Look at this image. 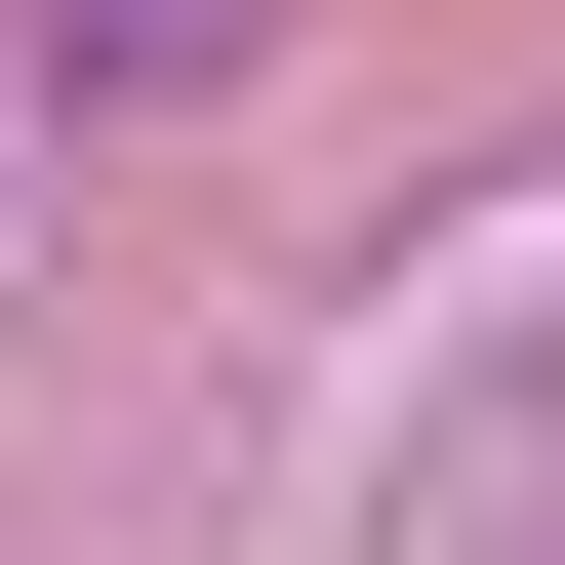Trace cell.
<instances>
[{
  "instance_id": "cell-1",
  "label": "cell",
  "mask_w": 565,
  "mask_h": 565,
  "mask_svg": "<svg viewBox=\"0 0 565 565\" xmlns=\"http://www.w3.org/2000/svg\"><path fill=\"white\" fill-rule=\"evenodd\" d=\"M82 41H121V82H162V41H243V0H82Z\"/></svg>"
}]
</instances>
